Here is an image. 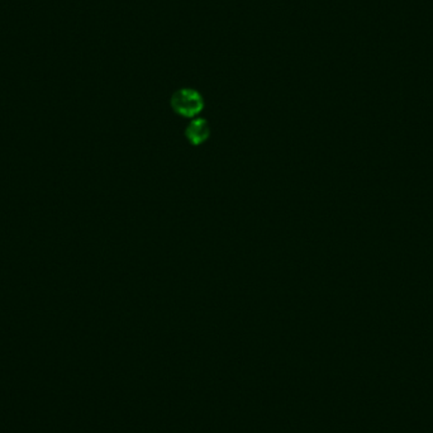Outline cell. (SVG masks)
Returning <instances> with one entry per match:
<instances>
[{
    "instance_id": "6da1fadb",
    "label": "cell",
    "mask_w": 433,
    "mask_h": 433,
    "mask_svg": "<svg viewBox=\"0 0 433 433\" xmlns=\"http://www.w3.org/2000/svg\"><path fill=\"white\" fill-rule=\"evenodd\" d=\"M170 106L180 117L197 118L204 109V98L197 89L182 88L173 94Z\"/></svg>"
},
{
    "instance_id": "7a4b0ae2",
    "label": "cell",
    "mask_w": 433,
    "mask_h": 433,
    "mask_svg": "<svg viewBox=\"0 0 433 433\" xmlns=\"http://www.w3.org/2000/svg\"><path fill=\"white\" fill-rule=\"evenodd\" d=\"M185 140L194 147L201 146L210 137V127L206 118H193L192 122L186 125L184 131Z\"/></svg>"
}]
</instances>
